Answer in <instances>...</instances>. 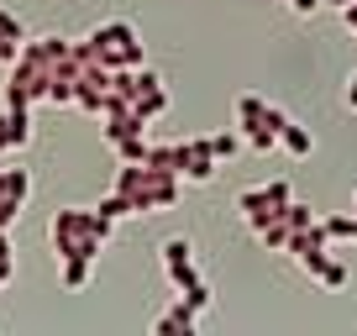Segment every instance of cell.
<instances>
[{
    "label": "cell",
    "mask_w": 357,
    "mask_h": 336,
    "mask_svg": "<svg viewBox=\"0 0 357 336\" xmlns=\"http://www.w3.org/2000/svg\"><path fill=\"white\" fill-rule=\"evenodd\" d=\"M279 147H284L289 158H310V153H315V137H310V126L289 121V126H284V137H279Z\"/></svg>",
    "instance_id": "obj_13"
},
{
    "label": "cell",
    "mask_w": 357,
    "mask_h": 336,
    "mask_svg": "<svg viewBox=\"0 0 357 336\" xmlns=\"http://www.w3.org/2000/svg\"><path fill=\"white\" fill-rule=\"evenodd\" d=\"M147 163H153V168H174V174H178V142H153V147H147Z\"/></svg>",
    "instance_id": "obj_20"
},
{
    "label": "cell",
    "mask_w": 357,
    "mask_h": 336,
    "mask_svg": "<svg viewBox=\"0 0 357 336\" xmlns=\"http://www.w3.org/2000/svg\"><path fill=\"white\" fill-rule=\"evenodd\" d=\"M89 268H95V258H63V289H84Z\"/></svg>",
    "instance_id": "obj_16"
},
{
    "label": "cell",
    "mask_w": 357,
    "mask_h": 336,
    "mask_svg": "<svg viewBox=\"0 0 357 336\" xmlns=\"http://www.w3.org/2000/svg\"><path fill=\"white\" fill-rule=\"evenodd\" d=\"M184 300H190V305H195V310H200V315H205V310H211V300H215V294H211V284H205V279H200V284H195V289H184Z\"/></svg>",
    "instance_id": "obj_24"
},
{
    "label": "cell",
    "mask_w": 357,
    "mask_h": 336,
    "mask_svg": "<svg viewBox=\"0 0 357 336\" xmlns=\"http://www.w3.org/2000/svg\"><path fill=\"white\" fill-rule=\"evenodd\" d=\"M342 22H347V32L357 37V11H342Z\"/></svg>",
    "instance_id": "obj_28"
},
{
    "label": "cell",
    "mask_w": 357,
    "mask_h": 336,
    "mask_svg": "<svg viewBox=\"0 0 357 336\" xmlns=\"http://www.w3.org/2000/svg\"><path fill=\"white\" fill-rule=\"evenodd\" d=\"M284 215H289V226H294V231H310V226L321 221V215H315L310 205H300V200H289V205H284Z\"/></svg>",
    "instance_id": "obj_23"
},
{
    "label": "cell",
    "mask_w": 357,
    "mask_h": 336,
    "mask_svg": "<svg viewBox=\"0 0 357 336\" xmlns=\"http://www.w3.org/2000/svg\"><path fill=\"white\" fill-rule=\"evenodd\" d=\"M342 105H347V111H357V68H352V74H347V90H342Z\"/></svg>",
    "instance_id": "obj_27"
},
{
    "label": "cell",
    "mask_w": 357,
    "mask_h": 336,
    "mask_svg": "<svg viewBox=\"0 0 357 336\" xmlns=\"http://www.w3.org/2000/svg\"><path fill=\"white\" fill-rule=\"evenodd\" d=\"M0 200L26 211V200H32V174H26V168H0Z\"/></svg>",
    "instance_id": "obj_11"
},
{
    "label": "cell",
    "mask_w": 357,
    "mask_h": 336,
    "mask_svg": "<svg viewBox=\"0 0 357 336\" xmlns=\"http://www.w3.org/2000/svg\"><path fill=\"white\" fill-rule=\"evenodd\" d=\"M352 211H357V190H352Z\"/></svg>",
    "instance_id": "obj_30"
},
{
    "label": "cell",
    "mask_w": 357,
    "mask_h": 336,
    "mask_svg": "<svg viewBox=\"0 0 357 336\" xmlns=\"http://www.w3.org/2000/svg\"><path fill=\"white\" fill-rule=\"evenodd\" d=\"M158 258H163V273H168V284H174V294H184V289L200 284V263H195L190 236H168V242L158 247Z\"/></svg>",
    "instance_id": "obj_6"
},
{
    "label": "cell",
    "mask_w": 357,
    "mask_h": 336,
    "mask_svg": "<svg viewBox=\"0 0 357 336\" xmlns=\"http://www.w3.org/2000/svg\"><path fill=\"white\" fill-rule=\"evenodd\" d=\"M310 279L321 284V289H347V263L326 252V258H321V263H315V268H310Z\"/></svg>",
    "instance_id": "obj_14"
},
{
    "label": "cell",
    "mask_w": 357,
    "mask_h": 336,
    "mask_svg": "<svg viewBox=\"0 0 357 336\" xmlns=\"http://www.w3.org/2000/svg\"><path fill=\"white\" fill-rule=\"evenodd\" d=\"M26 142H32V111L6 105V111H0V153H22Z\"/></svg>",
    "instance_id": "obj_9"
},
{
    "label": "cell",
    "mask_w": 357,
    "mask_h": 336,
    "mask_svg": "<svg viewBox=\"0 0 357 336\" xmlns=\"http://www.w3.org/2000/svg\"><path fill=\"white\" fill-rule=\"evenodd\" d=\"M284 6H289L294 16H315V11H321V6H326V0H284Z\"/></svg>",
    "instance_id": "obj_26"
},
{
    "label": "cell",
    "mask_w": 357,
    "mask_h": 336,
    "mask_svg": "<svg viewBox=\"0 0 357 336\" xmlns=\"http://www.w3.org/2000/svg\"><path fill=\"white\" fill-rule=\"evenodd\" d=\"M326 6H336V11H357V0H326Z\"/></svg>",
    "instance_id": "obj_29"
},
{
    "label": "cell",
    "mask_w": 357,
    "mask_h": 336,
    "mask_svg": "<svg viewBox=\"0 0 357 336\" xmlns=\"http://www.w3.org/2000/svg\"><path fill=\"white\" fill-rule=\"evenodd\" d=\"M321 221H326V236H331V242H352L357 211H352V215H321Z\"/></svg>",
    "instance_id": "obj_21"
},
{
    "label": "cell",
    "mask_w": 357,
    "mask_h": 336,
    "mask_svg": "<svg viewBox=\"0 0 357 336\" xmlns=\"http://www.w3.org/2000/svg\"><path fill=\"white\" fill-rule=\"evenodd\" d=\"M58 58L43 47V37H26V47L16 53V63L6 68V105L16 111H32V105L47 100V84H53Z\"/></svg>",
    "instance_id": "obj_3"
},
{
    "label": "cell",
    "mask_w": 357,
    "mask_h": 336,
    "mask_svg": "<svg viewBox=\"0 0 357 336\" xmlns=\"http://www.w3.org/2000/svg\"><path fill=\"white\" fill-rule=\"evenodd\" d=\"M111 236H116V221L100 211V205H95V211L63 205V211H53V221H47V242H53L58 263L63 258H100Z\"/></svg>",
    "instance_id": "obj_1"
},
{
    "label": "cell",
    "mask_w": 357,
    "mask_h": 336,
    "mask_svg": "<svg viewBox=\"0 0 357 336\" xmlns=\"http://www.w3.org/2000/svg\"><path fill=\"white\" fill-rule=\"evenodd\" d=\"M263 111H268L263 95H242V100H236V126H257V121H263Z\"/></svg>",
    "instance_id": "obj_17"
},
{
    "label": "cell",
    "mask_w": 357,
    "mask_h": 336,
    "mask_svg": "<svg viewBox=\"0 0 357 336\" xmlns=\"http://www.w3.org/2000/svg\"><path fill=\"white\" fill-rule=\"evenodd\" d=\"M16 279V252H11V231H0V289Z\"/></svg>",
    "instance_id": "obj_22"
},
{
    "label": "cell",
    "mask_w": 357,
    "mask_h": 336,
    "mask_svg": "<svg viewBox=\"0 0 357 336\" xmlns=\"http://www.w3.org/2000/svg\"><path fill=\"white\" fill-rule=\"evenodd\" d=\"M215 174H221V158H215L211 137L178 142V179H184V184H215Z\"/></svg>",
    "instance_id": "obj_7"
},
{
    "label": "cell",
    "mask_w": 357,
    "mask_h": 336,
    "mask_svg": "<svg viewBox=\"0 0 357 336\" xmlns=\"http://www.w3.org/2000/svg\"><path fill=\"white\" fill-rule=\"evenodd\" d=\"M22 47H26V26H22V16H11L6 6H0V68H11Z\"/></svg>",
    "instance_id": "obj_10"
},
{
    "label": "cell",
    "mask_w": 357,
    "mask_h": 336,
    "mask_svg": "<svg viewBox=\"0 0 357 336\" xmlns=\"http://www.w3.org/2000/svg\"><path fill=\"white\" fill-rule=\"evenodd\" d=\"M84 43L95 47L111 68H142L147 63V47H142V37H137L132 22H100Z\"/></svg>",
    "instance_id": "obj_4"
},
{
    "label": "cell",
    "mask_w": 357,
    "mask_h": 336,
    "mask_svg": "<svg viewBox=\"0 0 357 336\" xmlns=\"http://www.w3.org/2000/svg\"><path fill=\"white\" fill-rule=\"evenodd\" d=\"M147 132H137V137H121V142H116V158H121V163H147Z\"/></svg>",
    "instance_id": "obj_15"
},
{
    "label": "cell",
    "mask_w": 357,
    "mask_h": 336,
    "mask_svg": "<svg viewBox=\"0 0 357 336\" xmlns=\"http://www.w3.org/2000/svg\"><path fill=\"white\" fill-rule=\"evenodd\" d=\"M16 221H22V205H6V200H0V231H11Z\"/></svg>",
    "instance_id": "obj_25"
},
{
    "label": "cell",
    "mask_w": 357,
    "mask_h": 336,
    "mask_svg": "<svg viewBox=\"0 0 357 336\" xmlns=\"http://www.w3.org/2000/svg\"><path fill=\"white\" fill-rule=\"evenodd\" d=\"M195 331H200V310L184 294H174V305L153 321V336H195Z\"/></svg>",
    "instance_id": "obj_8"
},
{
    "label": "cell",
    "mask_w": 357,
    "mask_h": 336,
    "mask_svg": "<svg viewBox=\"0 0 357 336\" xmlns=\"http://www.w3.org/2000/svg\"><path fill=\"white\" fill-rule=\"evenodd\" d=\"M289 200H294L289 179H268V184H252V190L236 194V215L247 221V231H257L268 215H284V205H289Z\"/></svg>",
    "instance_id": "obj_5"
},
{
    "label": "cell",
    "mask_w": 357,
    "mask_h": 336,
    "mask_svg": "<svg viewBox=\"0 0 357 336\" xmlns=\"http://www.w3.org/2000/svg\"><path fill=\"white\" fill-rule=\"evenodd\" d=\"M116 190L126 194V200L137 205V215H163L178 205V190H184V179H178L174 168H153V163H121L116 168Z\"/></svg>",
    "instance_id": "obj_2"
},
{
    "label": "cell",
    "mask_w": 357,
    "mask_h": 336,
    "mask_svg": "<svg viewBox=\"0 0 357 336\" xmlns=\"http://www.w3.org/2000/svg\"><path fill=\"white\" fill-rule=\"evenodd\" d=\"M211 147H215V158H221V163H231V158L247 147V137H236V132H215V137H211Z\"/></svg>",
    "instance_id": "obj_18"
},
{
    "label": "cell",
    "mask_w": 357,
    "mask_h": 336,
    "mask_svg": "<svg viewBox=\"0 0 357 336\" xmlns=\"http://www.w3.org/2000/svg\"><path fill=\"white\" fill-rule=\"evenodd\" d=\"M252 236L268 247V252H289V242H294V226H289V215H268V221L257 226Z\"/></svg>",
    "instance_id": "obj_12"
},
{
    "label": "cell",
    "mask_w": 357,
    "mask_h": 336,
    "mask_svg": "<svg viewBox=\"0 0 357 336\" xmlns=\"http://www.w3.org/2000/svg\"><path fill=\"white\" fill-rule=\"evenodd\" d=\"M100 211H105V215H111V221H126V215H137V205H132V200H126V194H121V190H111V194H100Z\"/></svg>",
    "instance_id": "obj_19"
}]
</instances>
